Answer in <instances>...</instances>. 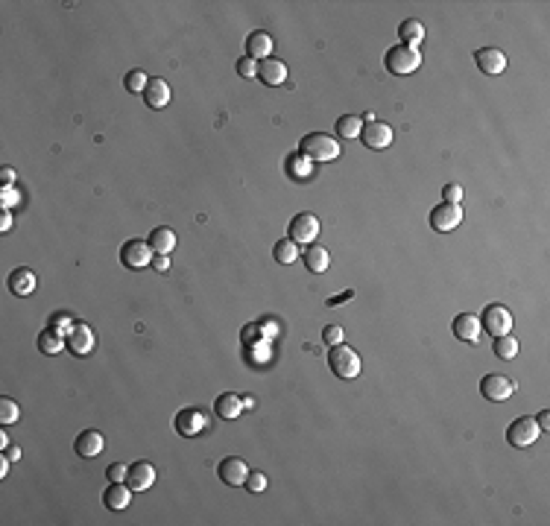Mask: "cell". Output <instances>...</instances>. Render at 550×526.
<instances>
[{"mask_svg": "<svg viewBox=\"0 0 550 526\" xmlns=\"http://www.w3.org/2000/svg\"><path fill=\"white\" fill-rule=\"evenodd\" d=\"M422 64V53L416 47H407V44H395V47L387 50V56H383V68L395 76H407L413 71H419Z\"/></svg>", "mask_w": 550, "mask_h": 526, "instance_id": "cell-1", "label": "cell"}, {"mask_svg": "<svg viewBox=\"0 0 550 526\" xmlns=\"http://www.w3.org/2000/svg\"><path fill=\"white\" fill-rule=\"evenodd\" d=\"M328 366H331V371H334L339 380H355L360 375V357H357V351L348 348L346 342L331 345V351H328Z\"/></svg>", "mask_w": 550, "mask_h": 526, "instance_id": "cell-2", "label": "cell"}, {"mask_svg": "<svg viewBox=\"0 0 550 526\" xmlns=\"http://www.w3.org/2000/svg\"><path fill=\"white\" fill-rule=\"evenodd\" d=\"M302 155L311 161H334L339 155V144L331 135H322V132H311V135L302 138Z\"/></svg>", "mask_w": 550, "mask_h": 526, "instance_id": "cell-3", "label": "cell"}, {"mask_svg": "<svg viewBox=\"0 0 550 526\" xmlns=\"http://www.w3.org/2000/svg\"><path fill=\"white\" fill-rule=\"evenodd\" d=\"M152 246L147 240H126L123 246H120V263H123L126 269H141V266H150L152 263Z\"/></svg>", "mask_w": 550, "mask_h": 526, "instance_id": "cell-4", "label": "cell"}, {"mask_svg": "<svg viewBox=\"0 0 550 526\" xmlns=\"http://www.w3.org/2000/svg\"><path fill=\"white\" fill-rule=\"evenodd\" d=\"M538 424H536V418L533 415H521V418H515L512 424H510V430H507V442L512 444V447H533L536 444V438H538Z\"/></svg>", "mask_w": 550, "mask_h": 526, "instance_id": "cell-5", "label": "cell"}, {"mask_svg": "<svg viewBox=\"0 0 550 526\" xmlns=\"http://www.w3.org/2000/svg\"><path fill=\"white\" fill-rule=\"evenodd\" d=\"M480 325L486 327V334H492V336H503V334H510V331H512V313H510L503 304H489L486 310H483Z\"/></svg>", "mask_w": 550, "mask_h": 526, "instance_id": "cell-6", "label": "cell"}, {"mask_svg": "<svg viewBox=\"0 0 550 526\" xmlns=\"http://www.w3.org/2000/svg\"><path fill=\"white\" fill-rule=\"evenodd\" d=\"M512 392H515V383L507 375H486V377L480 380V394L486 401H494V403L510 401Z\"/></svg>", "mask_w": 550, "mask_h": 526, "instance_id": "cell-7", "label": "cell"}, {"mask_svg": "<svg viewBox=\"0 0 550 526\" xmlns=\"http://www.w3.org/2000/svg\"><path fill=\"white\" fill-rule=\"evenodd\" d=\"M64 345H68V351L73 357H88L94 351L97 339H94V331L88 325H73L68 331V336H64Z\"/></svg>", "mask_w": 550, "mask_h": 526, "instance_id": "cell-8", "label": "cell"}, {"mask_svg": "<svg viewBox=\"0 0 550 526\" xmlns=\"http://www.w3.org/2000/svg\"><path fill=\"white\" fill-rule=\"evenodd\" d=\"M463 223V208L459 205H451V202H442V205H436L433 211H431V225H433V231H454V228Z\"/></svg>", "mask_w": 550, "mask_h": 526, "instance_id": "cell-9", "label": "cell"}, {"mask_svg": "<svg viewBox=\"0 0 550 526\" xmlns=\"http://www.w3.org/2000/svg\"><path fill=\"white\" fill-rule=\"evenodd\" d=\"M360 138L369 149H387L392 144V126L381 123V120H372V123H363Z\"/></svg>", "mask_w": 550, "mask_h": 526, "instance_id": "cell-10", "label": "cell"}, {"mask_svg": "<svg viewBox=\"0 0 550 526\" xmlns=\"http://www.w3.org/2000/svg\"><path fill=\"white\" fill-rule=\"evenodd\" d=\"M319 237V219L313 214H299L290 219V240H299V243H313Z\"/></svg>", "mask_w": 550, "mask_h": 526, "instance_id": "cell-11", "label": "cell"}, {"mask_svg": "<svg viewBox=\"0 0 550 526\" xmlns=\"http://www.w3.org/2000/svg\"><path fill=\"white\" fill-rule=\"evenodd\" d=\"M217 474H219V479H223L226 486H246L249 465L243 462V459H237V456H228V459H223V462H219Z\"/></svg>", "mask_w": 550, "mask_h": 526, "instance_id": "cell-12", "label": "cell"}, {"mask_svg": "<svg viewBox=\"0 0 550 526\" xmlns=\"http://www.w3.org/2000/svg\"><path fill=\"white\" fill-rule=\"evenodd\" d=\"M173 427H176V433L179 436H200L208 427V418H205V412H200V410H182L179 415H176Z\"/></svg>", "mask_w": 550, "mask_h": 526, "instance_id": "cell-13", "label": "cell"}, {"mask_svg": "<svg viewBox=\"0 0 550 526\" xmlns=\"http://www.w3.org/2000/svg\"><path fill=\"white\" fill-rule=\"evenodd\" d=\"M475 62H477V68L486 73V76H498V73L507 71V56H503V50H498V47L477 50L475 53Z\"/></svg>", "mask_w": 550, "mask_h": 526, "instance_id": "cell-14", "label": "cell"}, {"mask_svg": "<svg viewBox=\"0 0 550 526\" xmlns=\"http://www.w3.org/2000/svg\"><path fill=\"white\" fill-rule=\"evenodd\" d=\"M156 468H152L150 462H135L129 465V474H126V486L132 491H147L152 488V482H156Z\"/></svg>", "mask_w": 550, "mask_h": 526, "instance_id": "cell-15", "label": "cell"}, {"mask_svg": "<svg viewBox=\"0 0 550 526\" xmlns=\"http://www.w3.org/2000/svg\"><path fill=\"white\" fill-rule=\"evenodd\" d=\"M483 334V325H480V316H471V313H459L454 319V336L457 339H466V342H477Z\"/></svg>", "mask_w": 550, "mask_h": 526, "instance_id": "cell-16", "label": "cell"}, {"mask_svg": "<svg viewBox=\"0 0 550 526\" xmlns=\"http://www.w3.org/2000/svg\"><path fill=\"white\" fill-rule=\"evenodd\" d=\"M103 433H97V430H82L80 436H76V444H73V451L80 453L82 459H91V456H100L103 453Z\"/></svg>", "mask_w": 550, "mask_h": 526, "instance_id": "cell-17", "label": "cell"}, {"mask_svg": "<svg viewBox=\"0 0 550 526\" xmlns=\"http://www.w3.org/2000/svg\"><path fill=\"white\" fill-rule=\"evenodd\" d=\"M270 53H272V38H270V32H263V29H255L252 36L246 38V56L249 59H270Z\"/></svg>", "mask_w": 550, "mask_h": 526, "instance_id": "cell-18", "label": "cell"}, {"mask_svg": "<svg viewBox=\"0 0 550 526\" xmlns=\"http://www.w3.org/2000/svg\"><path fill=\"white\" fill-rule=\"evenodd\" d=\"M258 79L263 85L275 88V85H281L284 79H287V68H284V62H278V59H263L258 64Z\"/></svg>", "mask_w": 550, "mask_h": 526, "instance_id": "cell-19", "label": "cell"}, {"mask_svg": "<svg viewBox=\"0 0 550 526\" xmlns=\"http://www.w3.org/2000/svg\"><path fill=\"white\" fill-rule=\"evenodd\" d=\"M144 103L150 105V108H164L170 103V85L164 82V79H150V85L144 88Z\"/></svg>", "mask_w": 550, "mask_h": 526, "instance_id": "cell-20", "label": "cell"}, {"mask_svg": "<svg viewBox=\"0 0 550 526\" xmlns=\"http://www.w3.org/2000/svg\"><path fill=\"white\" fill-rule=\"evenodd\" d=\"M147 240H150V246H152L156 255H170V251L176 249V231H173V228H167V225L152 228Z\"/></svg>", "mask_w": 550, "mask_h": 526, "instance_id": "cell-21", "label": "cell"}, {"mask_svg": "<svg viewBox=\"0 0 550 526\" xmlns=\"http://www.w3.org/2000/svg\"><path fill=\"white\" fill-rule=\"evenodd\" d=\"M129 500H132V488L123 486V482H112V486L106 488V494H103L106 509H115V512L126 509V506H129Z\"/></svg>", "mask_w": 550, "mask_h": 526, "instance_id": "cell-22", "label": "cell"}, {"mask_svg": "<svg viewBox=\"0 0 550 526\" xmlns=\"http://www.w3.org/2000/svg\"><path fill=\"white\" fill-rule=\"evenodd\" d=\"M214 410H217V415H219L223 421H232V418H237V415H240V410H243V401H240L235 392H223V394L217 398Z\"/></svg>", "mask_w": 550, "mask_h": 526, "instance_id": "cell-23", "label": "cell"}, {"mask_svg": "<svg viewBox=\"0 0 550 526\" xmlns=\"http://www.w3.org/2000/svg\"><path fill=\"white\" fill-rule=\"evenodd\" d=\"M398 36H401V44H407V47H419V41L425 38V27H422V21H416V18L401 21Z\"/></svg>", "mask_w": 550, "mask_h": 526, "instance_id": "cell-24", "label": "cell"}, {"mask_svg": "<svg viewBox=\"0 0 550 526\" xmlns=\"http://www.w3.org/2000/svg\"><path fill=\"white\" fill-rule=\"evenodd\" d=\"M38 348L44 351V354H59V351H64L68 345H64V334H59L56 327H44L41 336H38Z\"/></svg>", "mask_w": 550, "mask_h": 526, "instance_id": "cell-25", "label": "cell"}, {"mask_svg": "<svg viewBox=\"0 0 550 526\" xmlns=\"http://www.w3.org/2000/svg\"><path fill=\"white\" fill-rule=\"evenodd\" d=\"M302 260H304V266L311 269V272H325V269H328V263H331L328 251H325L322 246H316V243L307 246V251L302 255Z\"/></svg>", "mask_w": 550, "mask_h": 526, "instance_id": "cell-26", "label": "cell"}, {"mask_svg": "<svg viewBox=\"0 0 550 526\" xmlns=\"http://www.w3.org/2000/svg\"><path fill=\"white\" fill-rule=\"evenodd\" d=\"M9 290L15 295H29L36 290V275H32L29 269H15L12 275H9Z\"/></svg>", "mask_w": 550, "mask_h": 526, "instance_id": "cell-27", "label": "cell"}, {"mask_svg": "<svg viewBox=\"0 0 550 526\" xmlns=\"http://www.w3.org/2000/svg\"><path fill=\"white\" fill-rule=\"evenodd\" d=\"M272 255H275V263H296L299 260V243L296 240H278Z\"/></svg>", "mask_w": 550, "mask_h": 526, "instance_id": "cell-28", "label": "cell"}, {"mask_svg": "<svg viewBox=\"0 0 550 526\" xmlns=\"http://www.w3.org/2000/svg\"><path fill=\"white\" fill-rule=\"evenodd\" d=\"M360 132H363V120H360V117L343 114V117L337 120V135H339V138L351 140V138H360Z\"/></svg>", "mask_w": 550, "mask_h": 526, "instance_id": "cell-29", "label": "cell"}, {"mask_svg": "<svg viewBox=\"0 0 550 526\" xmlns=\"http://www.w3.org/2000/svg\"><path fill=\"white\" fill-rule=\"evenodd\" d=\"M518 354V339L512 334H503V336H494V357L498 360H512Z\"/></svg>", "mask_w": 550, "mask_h": 526, "instance_id": "cell-30", "label": "cell"}, {"mask_svg": "<svg viewBox=\"0 0 550 526\" xmlns=\"http://www.w3.org/2000/svg\"><path fill=\"white\" fill-rule=\"evenodd\" d=\"M123 85H126L129 94H144V88L150 85V76H147L144 71H129L126 79H123Z\"/></svg>", "mask_w": 550, "mask_h": 526, "instance_id": "cell-31", "label": "cell"}, {"mask_svg": "<svg viewBox=\"0 0 550 526\" xmlns=\"http://www.w3.org/2000/svg\"><path fill=\"white\" fill-rule=\"evenodd\" d=\"M311 158H299V155H290V161H287V173H290V179H311V164H307Z\"/></svg>", "mask_w": 550, "mask_h": 526, "instance_id": "cell-32", "label": "cell"}, {"mask_svg": "<svg viewBox=\"0 0 550 526\" xmlns=\"http://www.w3.org/2000/svg\"><path fill=\"white\" fill-rule=\"evenodd\" d=\"M18 415H21V410H18V403L12 401V398H0V424H15L18 421Z\"/></svg>", "mask_w": 550, "mask_h": 526, "instance_id": "cell-33", "label": "cell"}, {"mask_svg": "<svg viewBox=\"0 0 550 526\" xmlns=\"http://www.w3.org/2000/svg\"><path fill=\"white\" fill-rule=\"evenodd\" d=\"M322 342H328V345H339V342H346L343 327H339V325H328V327H322Z\"/></svg>", "mask_w": 550, "mask_h": 526, "instance_id": "cell-34", "label": "cell"}, {"mask_svg": "<svg viewBox=\"0 0 550 526\" xmlns=\"http://www.w3.org/2000/svg\"><path fill=\"white\" fill-rule=\"evenodd\" d=\"M237 76H243V79H252V76H258V62L255 59H249V56H243V59H237Z\"/></svg>", "mask_w": 550, "mask_h": 526, "instance_id": "cell-35", "label": "cell"}, {"mask_svg": "<svg viewBox=\"0 0 550 526\" xmlns=\"http://www.w3.org/2000/svg\"><path fill=\"white\" fill-rule=\"evenodd\" d=\"M47 325H50V327H56L59 334H68L71 327H73V322H71V316H68V313H53Z\"/></svg>", "mask_w": 550, "mask_h": 526, "instance_id": "cell-36", "label": "cell"}, {"mask_svg": "<svg viewBox=\"0 0 550 526\" xmlns=\"http://www.w3.org/2000/svg\"><path fill=\"white\" fill-rule=\"evenodd\" d=\"M126 474H129V465H123V462H115V465H108V468H106L108 482H123Z\"/></svg>", "mask_w": 550, "mask_h": 526, "instance_id": "cell-37", "label": "cell"}, {"mask_svg": "<svg viewBox=\"0 0 550 526\" xmlns=\"http://www.w3.org/2000/svg\"><path fill=\"white\" fill-rule=\"evenodd\" d=\"M246 488L249 491H263V488H267V474H261V471H249Z\"/></svg>", "mask_w": 550, "mask_h": 526, "instance_id": "cell-38", "label": "cell"}, {"mask_svg": "<svg viewBox=\"0 0 550 526\" xmlns=\"http://www.w3.org/2000/svg\"><path fill=\"white\" fill-rule=\"evenodd\" d=\"M442 196H445V202H451V205H459V202H463V188H459V184H445Z\"/></svg>", "mask_w": 550, "mask_h": 526, "instance_id": "cell-39", "label": "cell"}, {"mask_svg": "<svg viewBox=\"0 0 550 526\" xmlns=\"http://www.w3.org/2000/svg\"><path fill=\"white\" fill-rule=\"evenodd\" d=\"M152 269H158V272H167L170 269V260H167V255H152V263H150Z\"/></svg>", "mask_w": 550, "mask_h": 526, "instance_id": "cell-40", "label": "cell"}, {"mask_svg": "<svg viewBox=\"0 0 550 526\" xmlns=\"http://www.w3.org/2000/svg\"><path fill=\"white\" fill-rule=\"evenodd\" d=\"M0 202H3V208L15 205V202H18V190H15V188H3V196H0Z\"/></svg>", "mask_w": 550, "mask_h": 526, "instance_id": "cell-41", "label": "cell"}, {"mask_svg": "<svg viewBox=\"0 0 550 526\" xmlns=\"http://www.w3.org/2000/svg\"><path fill=\"white\" fill-rule=\"evenodd\" d=\"M536 424H538V430H550V412H538L536 415Z\"/></svg>", "mask_w": 550, "mask_h": 526, "instance_id": "cell-42", "label": "cell"}, {"mask_svg": "<svg viewBox=\"0 0 550 526\" xmlns=\"http://www.w3.org/2000/svg\"><path fill=\"white\" fill-rule=\"evenodd\" d=\"M12 179H15V170H12V167H3V173H0V181H3V188H9V184H12Z\"/></svg>", "mask_w": 550, "mask_h": 526, "instance_id": "cell-43", "label": "cell"}, {"mask_svg": "<svg viewBox=\"0 0 550 526\" xmlns=\"http://www.w3.org/2000/svg\"><path fill=\"white\" fill-rule=\"evenodd\" d=\"M9 228H12V214L3 211L0 214V231H9Z\"/></svg>", "mask_w": 550, "mask_h": 526, "instance_id": "cell-44", "label": "cell"}, {"mask_svg": "<svg viewBox=\"0 0 550 526\" xmlns=\"http://www.w3.org/2000/svg\"><path fill=\"white\" fill-rule=\"evenodd\" d=\"M6 456L12 459V462H18V459H21V447H6Z\"/></svg>", "mask_w": 550, "mask_h": 526, "instance_id": "cell-45", "label": "cell"}, {"mask_svg": "<svg viewBox=\"0 0 550 526\" xmlns=\"http://www.w3.org/2000/svg\"><path fill=\"white\" fill-rule=\"evenodd\" d=\"M240 401H243V410H252V407H255V398H252V394H246V398H240Z\"/></svg>", "mask_w": 550, "mask_h": 526, "instance_id": "cell-46", "label": "cell"}, {"mask_svg": "<svg viewBox=\"0 0 550 526\" xmlns=\"http://www.w3.org/2000/svg\"><path fill=\"white\" fill-rule=\"evenodd\" d=\"M346 299H351V292H343V295H334V299H331V301H328V304H337V301H346Z\"/></svg>", "mask_w": 550, "mask_h": 526, "instance_id": "cell-47", "label": "cell"}, {"mask_svg": "<svg viewBox=\"0 0 550 526\" xmlns=\"http://www.w3.org/2000/svg\"><path fill=\"white\" fill-rule=\"evenodd\" d=\"M0 447H3V451H6V447H9V438H6V430H0Z\"/></svg>", "mask_w": 550, "mask_h": 526, "instance_id": "cell-48", "label": "cell"}]
</instances>
